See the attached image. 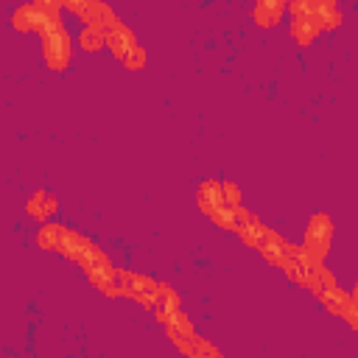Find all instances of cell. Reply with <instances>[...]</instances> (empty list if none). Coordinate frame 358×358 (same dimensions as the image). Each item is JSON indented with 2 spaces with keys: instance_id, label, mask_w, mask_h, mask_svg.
<instances>
[{
  "instance_id": "cell-12",
  "label": "cell",
  "mask_w": 358,
  "mask_h": 358,
  "mask_svg": "<svg viewBox=\"0 0 358 358\" xmlns=\"http://www.w3.org/2000/svg\"><path fill=\"white\" fill-rule=\"evenodd\" d=\"M103 42H106V31L98 28V25H87V28L78 34V45H81L84 50H95V48H101Z\"/></svg>"
},
{
  "instance_id": "cell-1",
  "label": "cell",
  "mask_w": 358,
  "mask_h": 358,
  "mask_svg": "<svg viewBox=\"0 0 358 358\" xmlns=\"http://www.w3.org/2000/svg\"><path fill=\"white\" fill-rule=\"evenodd\" d=\"M117 291L131 296V299H137V302H143V305H154L157 296H159V285L157 282H151V280H145L140 274H129V271H123L117 277Z\"/></svg>"
},
{
  "instance_id": "cell-2",
  "label": "cell",
  "mask_w": 358,
  "mask_h": 358,
  "mask_svg": "<svg viewBox=\"0 0 358 358\" xmlns=\"http://www.w3.org/2000/svg\"><path fill=\"white\" fill-rule=\"evenodd\" d=\"M45 45H42V53H45V62L53 67V70H62L67 62H70V36L59 28V31H50L42 36Z\"/></svg>"
},
{
  "instance_id": "cell-13",
  "label": "cell",
  "mask_w": 358,
  "mask_h": 358,
  "mask_svg": "<svg viewBox=\"0 0 358 358\" xmlns=\"http://www.w3.org/2000/svg\"><path fill=\"white\" fill-rule=\"evenodd\" d=\"M143 62H145V53H143L140 48H134V50L126 56V64H129V70H140V67H143Z\"/></svg>"
},
{
  "instance_id": "cell-4",
  "label": "cell",
  "mask_w": 358,
  "mask_h": 358,
  "mask_svg": "<svg viewBox=\"0 0 358 358\" xmlns=\"http://www.w3.org/2000/svg\"><path fill=\"white\" fill-rule=\"evenodd\" d=\"M257 249L263 252V257H266L268 263H277V266H282V263L288 260V255L294 252V246H288L282 238H277V235H274V232H268V229H266V235L260 238Z\"/></svg>"
},
{
  "instance_id": "cell-3",
  "label": "cell",
  "mask_w": 358,
  "mask_h": 358,
  "mask_svg": "<svg viewBox=\"0 0 358 358\" xmlns=\"http://www.w3.org/2000/svg\"><path fill=\"white\" fill-rule=\"evenodd\" d=\"M327 243H330V218L327 215H313L310 218V227H308V235H305V252H310L313 257H324L327 252Z\"/></svg>"
},
{
  "instance_id": "cell-11",
  "label": "cell",
  "mask_w": 358,
  "mask_h": 358,
  "mask_svg": "<svg viewBox=\"0 0 358 358\" xmlns=\"http://www.w3.org/2000/svg\"><path fill=\"white\" fill-rule=\"evenodd\" d=\"M64 227H56V224H45L42 232H39V246L42 249H62V241H64Z\"/></svg>"
},
{
  "instance_id": "cell-6",
  "label": "cell",
  "mask_w": 358,
  "mask_h": 358,
  "mask_svg": "<svg viewBox=\"0 0 358 358\" xmlns=\"http://www.w3.org/2000/svg\"><path fill=\"white\" fill-rule=\"evenodd\" d=\"M154 310H157V319L165 322V324L173 322V316L179 313V299H176V294L168 285H159V296L154 302Z\"/></svg>"
},
{
  "instance_id": "cell-7",
  "label": "cell",
  "mask_w": 358,
  "mask_h": 358,
  "mask_svg": "<svg viewBox=\"0 0 358 358\" xmlns=\"http://www.w3.org/2000/svg\"><path fill=\"white\" fill-rule=\"evenodd\" d=\"M84 20H87L90 25H98V28H103V31H112V28H117V17L112 14V8H106L103 3H95V0H92V6L84 11Z\"/></svg>"
},
{
  "instance_id": "cell-10",
  "label": "cell",
  "mask_w": 358,
  "mask_h": 358,
  "mask_svg": "<svg viewBox=\"0 0 358 358\" xmlns=\"http://www.w3.org/2000/svg\"><path fill=\"white\" fill-rule=\"evenodd\" d=\"M53 210H56V201H53V196H50V193H36V196L28 201V213H31V215H36L39 221H45Z\"/></svg>"
},
{
  "instance_id": "cell-5",
  "label": "cell",
  "mask_w": 358,
  "mask_h": 358,
  "mask_svg": "<svg viewBox=\"0 0 358 358\" xmlns=\"http://www.w3.org/2000/svg\"><path fill=\"white\" fill-rule=\"evenodd\" d=\"M106 45H109V50L115 53V56H120V59H126L137 45H134V36L123 28V25H117V28H112V31H106Z\"/></svg>"
},
{
  "instance_id": "cell-8",
  "label": "cell",
  "mask_w": 358,
  "mask_h": 358,
  "mask_svg": "<svg viewBox=\"0 0 358 358\" xmlns=\"http://www.w3.org/2000/svg\"><path fill=\"white\" fill-rule=\"evenodd\" d=\"M282 8H285V0H257V6H255V20H257L260 25H274V22L280 20Z\"/></svg>"
},
{
  "instance_id": "cell-14",
  "label": "cell",
  "mask_w": 358,
  "mask_h": 358,
  "mask_svg": "<svg viewBox=\"0 0 358 358\" xmlns=\"http://www.w3.org/2000/svg\"><path fill=\"white\" fill-rule=\"evenodd\" d=\"M62 6H67L70 11H76V14H81V17H84V11L92 6V0H62Z\"/></svg>"
},
{
  "instance_id": "cell-9",
  "label": "cell",
  "mask_w": 358,
  "mask_h": 358,
  "mask_svg": "<svg viewBox=\"0 0 358 358\" xmlns=\"http://www.w3.org/2000/svg\"><path fill=\"white\" fill-rule=\"evenodd\" d=\"M319 28H322L319 17H294V25H291L294 36H296L302 45H308V42L319 34Z\"/></svg>"
}]
</instances>
